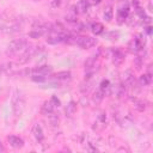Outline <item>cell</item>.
Returning <instances> with one entry per match:
<instances>
[{
    "label": "cell",
    "instance_id": "7c38bea8",
    "mask_svg": "<svg viewBox=\"0 0 153 153\" xmlns=\"http://www.w3.org/2000/svg\"><path fill=\"white\" fill-rule=\"evenodd\" d=\"M88 7H90V2H88V0H79L78 4L74 6L75 12L79 13V14L86 13V12L88 11Z\"/></svg>",
    "mask_w": 153,
    "mask_h": 153
},
{
    "label": "cell",
    "instance_id": "e0dca14e",
    "mask_svg": "<svg viewBox=\"0 0 153 153\" xmlns=\"http://www.w3.org/2000/svg\"><path fill=\"white\" fill-rule=\"evenodd\" d=\"M97 59H98V54H94V55L88 56V59L85 61V69H86V71H90L92 67H94Z\"/></svg>",
    "mask_w": 153,
    "mask_h": 153
},
{
    "label": "cell",
    "instance_id": "d6a6232c",
    "mask_svg": "<svg viewBox=\"0 0 153 153\" xmlns=\"http://www.w3.org/2000/svg\"><path fill=\"white\" fill-rule=\"evenodd\" d=\"M5 151V148L2 147V145H1V142H0V152H4Z\"/></svg>",
    "mask_w": 153,
    "mask_h": 153
},
{
    "label": "cell",
    "instance_id": "3957f363",
    "mask_svg": "<svg viewBox=\"0 0 153 153\" xmlns=\"http://www.w3.org/2000/svg\"><path fill=\"white\" fill-rule=\"evenodd\" d=\"M129 16V2L128 0H120L117 7V23L123 24Z\"/></svg>",
    "mask_w": 153,
    "mask_h": 153
},
{
    "label": "cell",
    "instance_id": "7a4b0ae2",
    "mask_svg": "<svg viewBox=\"0 0 153 153\" xmlns=\"http://www.w3.org/2000/svg\"><path fill=\"white\" fill-rule=\"evenodd\" d=\"M27 47V41L25 38H17L13 39L12 42H10V44L7 45L6 49V55L7 56H14L17 55L20 50L25 49Z\"/></svg>",
    "mask_w": 153,
    "mask_h": 153
},
{
    "label": "cell",
    "instance_id": "30bf717a",
    "mask_svg": "<svg viewBox=\"0 0 153 153\" xmlns=\"http://www.w3.org/2000/svg\"><path fill=\"white\" fill-rule=\"evenodd\" d=\"M65 35H66V33L51 32V33H49V36L47 37V42H48L49 44H57V43H61V42H63Z\"/></svg>",
    "mask_w": 153,
    "mask_h": 153
},
{
    "label": "cell",
    "instance_id": "9c48e42d",
    "mask_svg": "<svg viewBox=\"0 0 153 153\" xmlns=\"http://www.w3.org/2000/svg\"><path fill=\"white\" fill-rule=\"evenodd\" d=\"M111 57H112V62L115 66H121L124 62V54L118 48L111 50Z\"/></svg>",
    "mask_w": 153,
    "mask_h": 153
},
{
    "label": "cell",
    "instance_id": "4316f807",
    "mask_svg": "<svg viewBox=\"0 0 153 153\" xmlns=\"http://www.w3.org/2000/svg\"><path fill=\"white\" fill-rule=\"evenodd\" d=\"M134 65H135L136 69H140V68L142 67V57H141V56H136V57L134 59Z\"/></svg>",
    "mask_w": 153,
    "mask_h": 153
},
{
    "label": "cell",
    "instance_id": "f546056e",
    "mask_svg": "<svg viewBox=\"0 0 153 153\" xmlns=\"http://www.w3.org/2000/svg\"><path fill=\"white\" fill-rule=\"evenodd\" d=\"M5 66H6V65H0V75L5 72V69H7V68H8V67H5Z\"/></svg>",
    "mask_w": 153,
    "mask_h": 153
},
{
    "label": "cell",
    "instance_id": "f1b7e54d",
    "mask_svg": "<svg viewBox=\"0 0 153 153\" xmlns=\"http://www.w3.org/2000/svg\"><path fill=\"white\" fill-rule=\"evenodd\" d=\"M51 100H53V103L55 104L56 108H59V106L61 105V102H60V99H59L56 96H53V97H51Z\"/></svg>",
    "mask_w": 153,
    "mask_h": 153
},
{
    "label": "cell",
    "instance_id": "5bb4252c",
    "mask_svg": "<svg viewBox=\"0 0 153 153\" xmlns=\"http://www.w3.org/2000/svg\"><path fill=\"white\" fill-rule=\"evenodd\" d=\"M71 72L69 71H62V72H59L56 74H54L51 78L56 81H62V80H69L71 79Z\"/></svg>",
    "mask_w": 153,
    "mask_h": 153
},
{
    "label": "cell",
    "instance_id": "7402d4cb",
    "mask_svg": "<svg viewBox=\"0 0 153 153\" xmlns=\"http://www.w3.org/2000/svg\"><path fill=\"white\" fill-rule=\"evenodd\" d=\"M78 39H79V36L76 35H65V38H63V42L67 43V44H76L78 43Z\"/></svg>",
    "mask_w": 153,
    "mask_h": 153
},
{
    "label": "cell",
    "instance_id": "52a82bcc",
    "mask_svg": "<svg viewBox=\"0 0 153 153\" xmlns=\"http://www.w3.org/2000/svg\"><path fill=\"white\" fill-rule=\"evenodd\" d=\"M122 84L127 87V88H133L135 86V78L134 74L131 73V71H126L122 75Z\"/></svg>",
    "mask_w": 153,
    "mask_h": 153
},
{
    "label": "cell",
    "instance_id": "ac0fdd59",
    "mask_svg": "<svg viewBox=\"0 0 153 153\" xmlns=\"http://www.w3.org/2000/svg\"><path fill=\"white\" fill-rule=\"evenodd\" d=\"M133 102H134V108H135L137 111L142 112V111L146 110L147 103H146L145 100H141V99H133Z\"/></svg>",
    "mask_w": 153,
    "mask_h": 153
},
{
    "label": "cell",
    "instance_id": "ba28073f",
    "mask_svg": "<svg viewBox=\"0 0 153 153\" xmlns=\"http://www.w3.org/2000/svg\"><path fill=\"white\" fill-rule=\"evenodd\" d=\"M53 72V67L48 66V65H43V66H38V67H33L32 69H30V74L31 75H48Z\"/></svg>",
    "mask_w": 153,
    "mask_h": 153
},
{
    "label": "cell",
    "instance_id": "d6986e66",
    "mask_svg": "<svg viewBox=\"0 0 153 153\" xmlns=\"http://www.w3.org/2000/svg\"><path fill=\"white\" fill-rule=\"evenodd\" d=\"M90 29H91L92 33H94V35H100L104 31V26H103L102 23H93Z\"/></svg>",
    "mask_w": 153,
    "mask_h": 153
},
{
    "label": "cell",
    "instance_id": "cb8c5ba5",
    "mask_svg": "<svg viewBox=\"0 0 153 153\" xmlns=\"http://www.w3.org/2000/svg\"><path fill=\"white\" fill-rule=\"evenodd\" d=\"M104 19L109 23V22H111L112 20V17H114V11H112V7L111 6H108L105 10H104Z\"/></svg>",
    "mask_w": 153,
    "mask_h": 153
},
{
    "label": "cell",
    "instance_id": "ffe728a7",
    "mask_svg": "<svg viewBox=\"0 0 153 153\" xmlns=\"http://www.w3.org/2000/svg\"><path fill=\"white\" fill-rule=\"evenodd\" d=\"M110 88H111V85H110V81L109 80H102L100 85H99V90L104 93V94H109L110 93Z\"/></svg>",
    "mask_w": 153,
    "mask_h": 153
},
{
    "label": "cell",
    "instance_id": "5b68a950",
    "mask_svg": "<svg viewBox=\"0 0 153 153\" xmlns=\"http://www.w3.org/2000/svg\"><path fill=\"white\" fill-rule=\"evenodd\" d=\"M38 48L39 47H32V48H26V50L18 57V60L16 61L17 65L22 66V65H25L26 62H29L31 60L32 56H35L37 53H38Z\"/></svg>",
    "mask_w": 153,
    "mask_h": 153
},
{
    "label": "cell",
    "instance_id": "d4e9b609",
    "mask_svg": "<svg viewBox=\"0 0 153 153\" xmlns=\"http://www.w3.org/2000/svg\"><path fill=\"white\" fill-rule=\"evenodd\" d=\"M104 96H105V94H104L100 90L96 91L94 94H93V100H94V103H96V104H99V103L102 102V99L104 98Z\"/></svg>",
    "mask_w": 153,
    "mask_h": 153
},
{
    "label": "cell",
    "instance_id": "8fae6325",
    "mask_svg": "<svg viewBox=\"0 0 153 153\" xmlns=\"http://www.w3.org/2000/svg\"><path fill=\"white\" fill-rule=\"evenodd\" d=\"M56 106H55V104L53 103V100L51 99H49V100H45L44 103H43V105L41 106V114L42 115H49V114H51V112H54V109H55Z\"/></svg>",
    "mask_w": 153,
    "mask_h": 153
},
{
    "label": "cell",
    "instance_id": "277c9868",
    "mask_svg": "<svg viewBox=\"0 0 153 153\" xmlns=\"http://www.w3.org/2000/svg\"><path fill=\"white\" fill-rule=\"evenodd\" d=\"M145 37L142 35H137L128 43V50L130 53H139L145 48Z\"/></svg>",
    "mask_w": 153,
    "mask_h": 153
},
{
    "label": "cell",
    "instance_id": "484cf974",
    "mask_svg": "<svg viewBox=\"0 0 153 153\" xmlns=\"http://www.w3.org/2000/svg\"><path fill=\"white\" fill-rule=\"evenodd\" d=\"M31 79L35 82H45L47 81V76L45 75H37V74H35V75H31Z\"/></svg>",
    "mask_w": 153,
    "mask_h": 153
},
{
    "label": "cell",
    "instance_id": "2e32d148",
    "mask_svg": "<svg viewBox=\"0 0 153 153\" xmlns=\"http://www.w3.org/2000/svg\"><path fill=\"white\" fill-rule=\"evenodd\" d=\"M152 82V73H145L139 78V84L141 86H148Z\"/></svg>",
    "mask_w": 153,
    "mask_h": 153
},
{
    "label": "cell",
    "instance_id": "603a6c76",
    "mask_svg": "<svg viewBox=\"0 0 153 153\" xmlns=\"http://www.w3.org/2000/svg\"><path fill=\"white\" fill-rule=\"evenodd\" d=\"M47 116H48V120H49V123H50L51 127H56V126H59L60 118H59V116H57L56 114L51 112V114H49V115H47Z\"/></svg>",
    "mask_w": 153,
    "mask_h": 153
},
{
    "label": "cell",
    "instance_id": "836d02e7",
    "mask_svg": "<svg viewBox=\"0 0 153 153\" xmlns=\"http://www.w3.org/2000/svg\"><path fill=\"white\" fill-rule=\"evenodd\" d=\"M100 1H102V0H92V2H93V4H99Z\"/></svg>",
    "mask_w": 153,
    "mask_h": 153
},
{
    "label": "cell",
    "instance_id": "4fadbf2b",
    "mask_svg": "<svg viewBox=\"0 0 153 153\" xmlns=\"http://www.w3.org/2000/svg\"><path fill=\"white\" fill-rule=\"evenodd\" d=\"M7 141H8V143H10L12 147H14V148H22V147L24 146V141H23L19 136H16V135H10V136H7Z\"/></svg>",
    "mask_w": 153,
    "mask_h": 153
},
{
    "label": "cell",
    "instance_id": "83f0119b",
    "mask_svg": "<svg viewBox=\"0 0 153 153\" xmlns=\"http://www.w3.org/2000/svg\"><path fill=\"white\" fill-rule=\"evenodd\" d=\"M108 37H109V39H111V41H116L117 39V37H118V32L116 31H111V32H109L108 35H106Z\"/></svg>",
    "mask_w": 153,
    "mask_h": 153
},
{
    "label": "cell",
    "instance_id": "8992f818",
    "mask_svg": "<svg viewBox=\"0 0 153 153\" xmlns=\"http://www.w3.org/2000/svg\"><path fill=\"white\" fill-rule=\"evenodd\" d=\"M96 44H97V39L94 37H91V36L79 37L78 43H76V45H79L81 49H90V48H92Z\"/></svg>",
    "mask_w": 153,
    "mask_h": 153
},
{
    "label": "cell",
    "instance_id": "4dcf8cb0",
    "mask_svg": "<svg viewBox=\"0 0 153 153\" xmlns=\"http://www.w3.org/2000/svg\"><path fill=\"white\" fill-rule=\"evenodd\" d=\"M60 5V0H54L53 2H51V6L53 7H55V6H59Z\"/></svg>",
    "mask_w": 153,
    "mask_h": 153
},
{
    "label": "cell",
    "instance_id": "1f68e13d",
    "mask_svg": "<svg viewBox=\"0 0 153 153\" xmlns=\"http://www.w3.org/2000/svg\"><path fill=\"white\" fill-rule=\"evenodd\" d=\"M151 29H152L151 26H147V27H146V31H147V33H151V31H152Z\"/></svg>",
    "mask_w": 153,
    "mask_h": 153
},
{
    "label": "cell",
    "instance_id": "9a60e30c",
    "mask_svg": "<svg viewBox=\"0 0 153 153\" xmlns=\"http://www.w3.org/2000/svg\"><path fill=\"white\" fill-rule=\"evenodd\" d=\"M32 134L35 136V139L37 141H42L44 135H43V130H42V127L38 124V123H35L33 127H32Z\"/></svg>",
    "mask_w": 153,
    "mask_h": 153
},
{
    "label": "cell",
    "instance_id": "6da1fadb",
    "mask_svg": "<svg viewBox=\"0 0 153 153\" xmlns=\"http://www.w3.org/2000/svg\"><path fill=\"white\" fill-rule=\"evenodd\" d=\"M12 108H13V112L16 116H20L24 111V108H25V98H24V94L19 91V90H16L13 92V96H12Z\"/></svg>",
    "mask_w": 153,
    "mask_h": 153
},
{
    "label": "cell",
    "instance_id": "44dd1931",
    "mask_svg": "<svg viewBox=\"0 0 153 153\" xmlns=\"http://www.w3.org/2000/svg\"><path fill=\"white\" fill-rule=\"evenodd\" d=\"M65 111H66V115L67 116H73L75 114V111H76V103L73 102V100H71L68 103V105L66 106V110Z\"/></svg>",
    "mask_w": 153,
    "mask_h": 153
}]
</instances>
